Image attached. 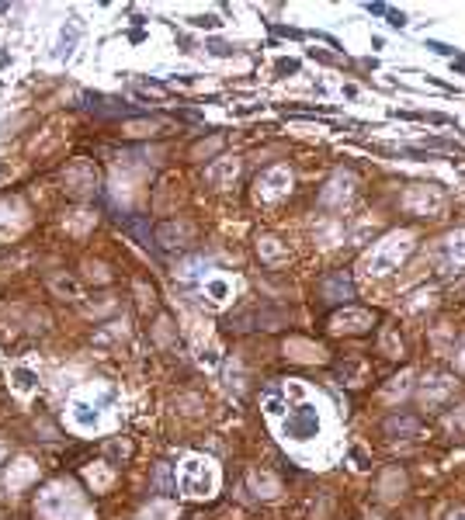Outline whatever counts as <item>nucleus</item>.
<instances>
[{"mask_svg":"<svg viewBox=\"0 0 465 520\" xmlns=\"http://www.w3.org/2000/svg\"><path fill=\"white\" fill-rule=\"evenodd\" d=\"M445 253H448V260L458 267V264H465V229H458V232H451L445 239Z\"/></svg>","mask_w":465,"mask_h":520,"instance_id":"obj_5","label":"nucleus"},{"mask_svg":"<svg viewBox=\"0 0 465 520\" xmlns=\"http://www.w3.org/2000/svg\"><path fill=\"white\" fill-rule=\"evenodd\" d=\"M451 520H465V510H462V513H451Z\"/></svg>","mask_w":465,"mask_h":520,"instance_id":"obj_8","label":"nucleus"},{"mask_svg":"<svg viewBox=\"0 0 465 520\" xmlns=\"http://www.w3.org/2000/svg\"><path fill=\"white\" fill-rule=\"evenodd\" d=\"M0 173H4V167H0Z\"/></svg>","mask_w":465,"mask_h":520,"instance_id":"obj_9","label":"nucleus"},{"mask_svg":"<svg viewBox=\"0 0 465 520\" xmlns=\"http://www.w3.org/2000/svg\"><path fill=\"white\" fill-rule=\"evenodd\" d=\"M351 295H354V285H351V278L344 274V270L323 278V298H327V302H347Z\"/></svg>","mask_w":465,"mask_h":520,"instance_id":"obj_3","label":"nucleus"},{"mask_svg":"<svg viewBox=\"0 0 465 520\" xmlns=\"http://www.w3.org/2000/svg\"><path fill=\"white\" fill-rule=\"evenodd\" d=\"M382 430H386L389 437H396V434H399V437H417V434H420V420L410 416V413H399V416H389Z\"/></svg>","mask_w":465,"mask_h":520,"instance_id":"obj_4","label":"nucleus"},{"mask_svg":"<svg viewBox=\"0 0 465 520\" xmlns=\"http://www.w3.org/2000/svg\"><path fill=\"white\" fill-rule=\"evenodd\" d=\"M386 14H389V24L392 28H406V14L403 11H386Z\"/></svg>","mask_w":465,"mask_h":520,"instance_id":"obj_6","label":"nucleus"},{"mask_svg":"<svg viewBox=\"0 0 465 520\" xmlns=\"http://www.w3.org/2000/svg\"><path fill=\"white\" fill-rule=\"evenodd\" d=\"M406 253H410V232H396V236L382 239L379 250L368 257V270L371 274H386V270H392Z\"/></svg>","mask_w":465,"mask_h":520,"instance_id":"obj_1","label":"nucleus"},{"mask_svg":"<svg viewBox=\"0 0 465 520\" xmlns=\"http://www.w3.org/2000/svg\"><path fill=\"white\" fill-rule=\"evenodd\" d=\"M285 430H288L295 441H309V437H316V430H319V416H316V409H312V406H299V409L288 416Z\"/></svg>","mask_w":465,"mask_h":520,"instance_id":"obj_2","label":"nucleus"},{"mask_svg":"<svg viewBox=\"0 0 465 520\" xmlns=\"http://www.w3.org/2000/svg\"><path fill=\"white\" fill-rule=\"evenodd\" d=\"M191 24H198V28H215L219 21H215L212 14H209V18H191Z\"/></svg>","mask_w":465,"mask_h":520,"instance_id":"obj_7","label":"nucleus"}]
</instances>
